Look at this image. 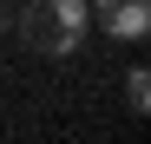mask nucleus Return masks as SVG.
<instances>
[{
  "label": "nucleus",
  "mask_w": 151,
  "mask_h": 144,
  "mask_svg": "<svg viewBox=\"0 0 151 144\" xmlns=\"http://www.w3.org/2000/svg\"><path fill=\"white\" fill-rule=\"evenodd\" d=\"M13 26H20V39H27V53L66 59V53H79L92 13H86V0H27V13H13Z\"/></svg>",
  "instance_id": "obj_1"
},
{
  "label": "nucleus",
  "mask_w": 151,
  "mask_h": 144,
  "mask_svg": "<svg viewBox=\"0 0 151 144\" xmlns=\"http://www.w3.org/2000/svg\"><path fill=\"white\" fill-rule=\"evenodd\" d=\"M86 13L112 39H145L151 33V0H86Z\"/></svg>",
  "instance_id": "obj_2"
},
{
  "label": "nucleus",
  "mask_w": 151,
  "mask_h": 144,
  "mask_svg": "<svg viewBox=\"0 0 151 144\" xmlns=\"http://www.w3.org/2000/svg\"><path fill=\"white\" fill-rule=\"evenodd\" d=\"M125 105H132V118H145V111H151V72H145V66L125 72Z\"/></svg>",
  "instance_id": "obj_3"
},
{
  "label": "nucleus",
  "mask_w": 151,
  "mask_h": 144,
  "mask_svg": "<svg viewBox=\"0 0 151 144\" xmlns=\"http://www.w3.org/2000/svg\"><path fill=\"white\" fill-rule=\"evenodd\" d=\"M0 33H7V0H0Z\"/></svg>",
  "instance_id": "obj_4"
}]
</instances>
